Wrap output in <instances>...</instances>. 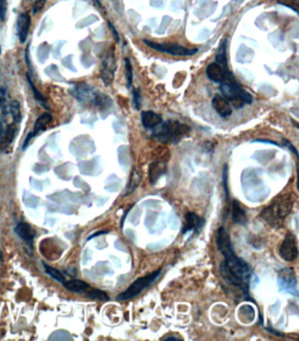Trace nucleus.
Here are the masks:
<instances>
[{
    "mask_svg": "<svg viewBox=\"0 0 299 341\" xmlns=\"http://www.w3.org/2000/svg\"><path fill=\"white\" fill-rule=\"evenodd\" d=\"M216 245L224 258H227L235 254L230 236L223 226L220 227L217 232Z\"/></svg>",
    "mask_w": 299,
    "mask_h": 341,
    "instance_id": "nucleus-11",
    "label": "nucleus"
},
{
    "mask_svg": "<svg viewBox=\"0 0 299 341\" xmlns=\"http://www.w3.org/2000/svg\"><path fill=\"white\" fill-rule=\"evenodd\" d=\"M277 282L281 290L298 296V282L295 271L291 268H285L280 270L277 275Z\"/></svg>",
    "mask_w": 299,
    "mask_h": 341,
    "instance_id": "nucleus-9",
    "label": "nucleus"
},
{
    "mask_svg": "<svg viewBox=\"0 0 299 341\" xmlns=\"http://www.w3.org/2000/svg\"><path fill=\"white\" fill-rule=\"evenodd\" d=\"M95 1H96V3H97V4H99V6L102 7V4H101V3H100V1H99V0H95Z\"/></svg>",
    "mask_w": 299,
    "mask_h": 341,
    "instance_id": "nucleus-42",
    "label": "nucleus"
},
{
    "mask_svg": "<svg viewBox=\"0 0 299 341\" xmlns=\"http://www.w3.org/2000/svg\"><path fill=\"white\" fill-rule=\"evenodd\" d=\"M162 122L160 115L151 111H142V123L147 129H154Z\"/></svg>",
    "mask_w": 299,
    "mask_h": 341,
    "instance_id": "nucleus-15",
    "label": "nucleus"
},
{
    "mask_svg": "<svg viewBox=\"0 0 299 341\" xmlns=\"http://www.w3.org/2000/svg\"><path fill=\"white\" fill-rule=\"evenodd\" d=\"M279 254L281 258L284 260L285 262H293L297 259L299 254V250L297 246L294 234L288 233L285 235L284 241L280 246Z\"/></svg>",
    "mask_w": 299,
    "mask_h": 341,
    "instance_id": "nucleus-10",
    "label": "nucleus"
},
{
    "mask_svg": "<svg viewBox=\"0 0 299 341\" xmlns=\"http://www.w3.org/2000/svg\"><path fill=\"white\" fill-rule=\"evenodd\" d=\"M221 277L229 285L232 286L244 294L249 295V287L252 275V269L243 259L235 254L224 258L220 267Z\"/></svg>",
    "mask_w": 299,
    "mask_h": 341,
    "instance_id": "nucleus-1",
    "label": "nucleus"
},
{
    "mask_svg": "<svg viewBox=\"0 0 299 341\" xmlns=\"http://www.w3.org/2000/svg\"><path fill=\"white\" fill-rule=\"evenodd\" d=\"M30 26H31L30 15L28 12L21 13L17 20V33H18L20 43H25L28 39Z\"/></svg>",
    "mask_w": 299,
    "mask_h": 341,
    "instance_id": "nucleus-13",
    "label": "nucleus"
},
{
    "mask_svg": "<svg viewBox=\"0 0 299 341\" xmlns=\"http://www.w3.org/2000/svg\"><path fill=\"white\" fill-rule=\"evenodd\" d=\"M46 4V0H36L33 5V12L34 14H36L37 12L41 11Z\"/></svg>",
    "mask_w": 299,
    "mask_h": 341,
    "instance_id": "nucleus-34",
    "label": "nucleus"
},
{
    "mask_svg": "<svg viewBox=\"0 0 299 341\" xmlns=\"http://www.w3.org/2000/svg\"><path fill=\"white\" fill-rule=\"evenodd\" d=\"M125 68H126V85L128 89H130L133 86V68H132V64L129 58L125 59Z\"/></svg>",
    "mask_w": 299,
    "mask_h": 341,
    "instance_id": "nucleus-29",
    "label": "nucleus"
},
{
    "mask_svg": "<svg viewBox=\"0 0 299 341\" xmlns=\"http://www.w3.org/2000/svg\"><path fill=\"white\" fill-rule=\"evenodd\" d=\"M52 121V116L49 113H43L36 119V123L34 126V130L32 132V135L34 137L39 135V133L43 131L47 125Z\"/></svg>",
    "mask_w": 299,
    "mask_h": 341,
    "instance_id": "nucleus-21",
    "label": "nucleus"
},
{
    "mask_svg": "<svg viewBox=\"0 0 299 341\" xmlns=\"http://www.w3.org/2000/svg\"><path fill=\"white\" fill-rule=\"evenodd\" d=\"M277 3L284 6H287L289 8L295 11L297 13H299V0H277Z\"/></svg>",
    "mask_w": 299,
    "mask_h": 341,
    "instance_id": "nucleus-31",
    "label": "nucleus"
},
{
    "mask_svg": "<svg viewBox=\"0 0 299 341\" xmlns=\"http://www.w3.org/2000/svg\"><path fill=\"white\" fill-rule=\"evenodd\" d=\"M43 265L44 267H45V270H46L47 274H48V275H50L52 278H54L55 281L63 282V283L66 281V280H65V276L60 272L59 270H55L54 268L48 266V265L45 264V263H43Z\"/></svg>",
    "mask_w": 299,
    "mask_h": 341,
    "instance_id": "nucleus-27",
    "label": "nucleus"
},
{
    "mask_svg": "<svg viewBox=\"0 0 299 341\" xmlns=\"http://www.w3.org/2000/svg\"><path fill=\"white\" fill-rule=\"evenodd\" d=\"M2 137H3V127H2L1 122H0V144L2 142Z\"/></svg>",
    "mask_w": 299,
    "mask_h": 341,
    "instance_id": "nucleus-41",
    "label": "nucleus"
},
{
    "mask_svg": "<svg viewBox=\"0 0 299 341\" xmlns=\"http://www.w3.org/2000/svg\"><path fill=\"white\" fill-rule=\"evenodd\" d=\"M294 205V195L291 193L276 197L270 205L261 212V217L272 227H281L284 219L292 212Z\"/></svg>",
    "mask_w": 299,
    "mask_h": 341,
    "instance_id": "nucleus-2",
    "label": "nucleus"
},
{
    "mask_svg": "<svg viewBox=\"0 0 299 341\" xmlns=\"http://www.w3.org/2000/svg\"><path fill=\"white\" fill-rule=\"evenodd\" d=\"M7 11V0H0V20H4Z\"/></svg>",
    "mask_w": 299,
    "mask_h": 341,
    "instance_id": "nucleus-35",
    "label": "nucleus"
},
{
    "mask_svg": "<svg viewBox=\"0 0 299 341\" xmlns=\"http://www.w3.org/2000/svg\"><path fill=\"white\" fill-rule=\"evenodd\" d=\"M27 79H28V84L29 86L32 89V92L34 93V96H35V99H36V101L40 104L42 105L44 108H46L47 110H48V105H47V100L44 98L43 95L39 92V90L36 87V85L33 83V81L31 80V77L29 76L28 74H27Z\"/></svg>",
    "mask_w": 299,
    "mask_h": 341,
    "instance_id": "nucleus-24",
    "label": "nucleus"
},
{
    "mask_svg": "<svg viewBox=\"0 0 299 341\" xmlns=\"http://www.w3.org/2000/svg\"><path fill=\"white\" fill-rule=\"evenodd\" d=\"M206 75L209 79L214 83H234L236 80L228 68L221 66L219 64L212 63L206 68Z\"/></svg>",
    "mask_w": 299,
    "mask_h": 341,
    "instance_id": "nucleus-8",
    "label": "nucleus"
},
{
    "mask_svg": "<svg viewBox=\"0 0 299 341\" xmlns=\"http://www.w3.org/2000/svg\"><path fill=\"white\" fill-rule=\"evenodd\" d=\"M88 298H91L92 300H98V301H109V297H108L107 292L100 290H91L88 293Z\"/></svg>",
    "mask_w": 299,
    "mask_h": 341,
    "instance_id": "nucleus-28",
    "label": "nucleus"
},
{
    "mask_svg": "<svg viewBox=\"0 0 299 341\" xmlns=\"http://www.w3.org/2000/svg\"><path fill=\"white\" fill-rule=\"evenodd\" d=\"M205 224V220L204 218L197 216L194 212H187L185 216V224L182 232L183 234H186L187 232L193 230L198 234Z\"/></svg>",
    "mask_w": 299,
    "mask_h": 341,
    "instance_id": "nucleus-12",
    "label": "nucleus"
},
{
    "mask_svg": "<svg viewBox=\"0 0 299 341\" xmlns=\"http://www.w3.org/2000/svg\"><path fill=\"white\" fill-rule=\"evenodd\" d=\"M15 125L16 124L14 123V122H13V123L10 124V125L8 126L7 128H6V130H5V132H4V139H5V141H6V143H7V144H10V143L12 142V140H13V139H14V137H15Z\"/></svg>",
    "mask_w": 299,
    "mask_h": 341,
    "instance_id": "nucleus-30",
    "label": "nucleus"
},
{
    "mask_svg": "<svg viewBox=\"0 0 299 341\" xmlns=\"http://www.w3.org/2000/svg\"><path fill=\"white\" fill-rule=\"evenodd\" d=\"M33 138H34V136H33V135H32L31 132V133H29V134H28V136H27V138H26L25 141H24L23 147H22V149H23V150H26V148L28 147V145H29V142H30V140H31Z\"/></svg>",
    "mask_w": 299,
    "mask_h": 341,
    "instance_id": "nucleus-39",
    "label": "nucleus"
},
{
    "mask_svg": "<svg viewBox=\"0 0 299 341\" xmlns=\"http://www.w3.org/2000/svg\"><path fill=\"white\" fill-rule=\"evenodd\" d=\"M220 91L230 104L236 109H240L244 107L246 104L252 103V95L239 85L237 82L221 83Z\"/></svg>",
    "mask_w": 299,
    "mask_h": 341,
    "instance_id": "nucleus-4",
    "label": "nucleus"
},
{
    "mask_svg": "<svg viewBox=\"0 0 299 341\" xmlns=\"http://www.w3.org/2000/svg\"><path fill=\"white\" fill-rule=\"evenodd\" d=\"M283 142H284V145H285V147H288L290 150L292 151V153H293L297 157H299L298 150L296 149V147L292 145V143L290 142V141L286 139H283Z\"/></svg>",
    "mask_w": 299,
    "mask_h": 341,
    "instance_id": "nucleus-36",
    "label": "nucleus"
},
{
    "mask_svg": "<svg viewBox=\"0 0 299 341\" xmlns=\"http://www.w3.org/2000/svg\"><path fill=\"white\" fill-rule=\"evenodd\" d=\"M10 112L12 115L13 122L15 124H19L22 120V113H21V109H20V104L19 101L14 100L12 101L10 104Z\"/></svg>",
    "mask_w": 299,
    "mask_h": 341,
    "instance_id": "nucleus-26",
    "label": "nucleus"
},
{
    "mask_svg": "<svg viewBox=\"0 0 299 341\" xmlns=\"http://www.w3.org/2000/svg\"><path fill=\"white\" fill-rule=\"evenodd\" d=\"M141 181H142V172H141L140 170H134V172L131 175L130 182H129V184H128L127 189H126L128 191L126 194H129V193L134 192L137 189V187L140 185Z\"/></svg>",
    "mask_w": 299,
    "mask_h": 341,
    "instance_id": "nucleus-25",
    "label": "nucleus"
},
{
    "mask_svg": "<svg viewBox=\"0 0 299 341\" xmlns=\"http://www.w3.org/2000/svg\"><path fill=\"white\" fill-rule=\"evenodd\" d=\"M227 180H228V167L227 164H224L223 168V187H224L226 198H229L228 188H227Z\"/></svg>",
    "mask_w": 299,
    "mask_h": 341,
    "instance_id": "nucleus-33",
    "label": "nucleus"
},
{
    "mask_svg": "<svg viewBox=\"0 0 299 341\" xmlns=\"http://www.w3.org/2000/svg\"><path fill=\"white\" fill-rule=\"evenodd\" d=\"M108 26H109V28H111L112 32V34H113V36H114V39L115 40H116V42H119V35H118V31L116 30V28H115L114 26L112 24L111 22H108Z\"/></svg>",
    "mask_w": 299,
    "mask_h": 341,
    "instance_id": "nucleus-37",
    "label": "nucleus"
},
{
    "mask_svg": "<svg viewBox=\"0 0 299 341\" xmlns=\"http://www.w3.org/2000/svg\"><path fill=\"white\" fill-rule=\"evenodd\" d=\"M0 261H1V262H3V254H2L1 250H0Z\"/></svg>",
    "mask_w": 299,
    "mask_h": 341,
    "instance_id": "nucleus-43",
    "label": "nucleus"
},
{
    "mask_svg": "<svg viewBox=\"0 0 299 341\" xmlns=\"http://www.w3.org/2000/svg\"><path fill=\"white\" fill-rule=\"evenodd\" d=\"M213 107L218 112V114L222 118H227L232 115V105L228 101L224 99L223 96L216 95L213 98Z\"/></svg>",
    "mask_w": 299,
    "mask_h": 341,
    "instance_id": "nucleus-14",
    "label": "nucleus"
},
{
    "mask_svg": "<svg viewBox=\"0 0 299 341\" xmlns=\"http://www.w3.org/2000/svg\"><path fill=\"white\" fill-rule=\"evenodd\" d=\"M63 286L65 287L66 290L72 292H76V293H83L90 289V285L82 280L65 281L63 282Z\"/></svg>",
    "mask_w": 299,
    "mask_h": 341,
    "instance_id": "nucleus-20",
    "label": "nucleus"
},
{
    "mask_svg": "<svg viewBox=\"0 0 299 341\" xmlns=\"http://www.w3.org/2000/svg\"><path fill=\"white\" fill-rule=\"evenodd\" d=\"M161 270L160 269L153 273L138 278L124 292L119 294L116 299L118 301H126L137 297L143 290H146L150 286L152 285L161 275Z\"/></svg>",
    "mask_w": 299,
    "mask_h": 341,
    "instance_id": "nucleus-5",
    "label": "nucleus"
},
{
    "mask_svg": "<svg viewBox=\"0 0 299 341\" xmlns=\"http://www.w3.org/2000/svg\"><path fill=\"white\" fill-rule=\"evenodd\" d=\"M73 95L79 101H87L91 99V96H93L92 89L86 83H80L74 88Z\"/></svg>",
    "mask_w": 299,
    "mask_h": 341,
    "instance_id": "nucleus-19",
    "label": "nucleus"
},
{
    "mask_svg": "<svg viewBox=\"0 0 299 341\" xmlns=\"http://www.w3.org/2000/svg\"><path fill=\"white\" fill-rule=\"evenodd\" d=\"M143 42L146 44L148 47H150L152 49H154L158 52L169 54L171 56H190L197 54L198 52L197 48H185L179 44L176 43H156L149 40H143Z\"/></svg>",
    "mask_w": 299,
    "mask_h": 341,
    "instance_id": "nucleus-6",
    "label": "nucleus"
},
{
    "mask_svg": "<svg viewBox=\"0 0 299 341\" xmlns=\"http://www.w3.org/2000/svg\"><path fill=\"white\" fill-rule=\"evenodd\" d=\"M167 170V166L164 162L161 161H156L151 163L150 167V182L152 184H154L158 181V179L161 177V175L165 174Z\"/></svg>",
    "mask_w": 299,
    "mask_h": 341,
    "instance_id": "nucleus-18",
    "label": "nucleus"
},
{
    "mask_svg": "<svg viewBox=\"0 0 299 341\" xmlns=\"http://www.w3.org/2000/svg\"><path fill=\"white\" fill-rule=\"evenodd\" d=\"M93 101L94 103L100 109L105 110L111 106L112 104V100L108 96L105 95L103 93H96L93 95Z\"/></svg>",
    "mask_w": 299,
    "mask_h": 341,
    "instance_id": "nucleus-23",
    "label": "nucleus"
},
{
    "mask_svg": "<svg viewBox=\"0 0 299 341\" xmlns=\"http://www.w3.org/2000/svg\"><path fill=\"white\" fill-rule=\"evenodd\" d=\"M226 41L224 40L221 41L220 47L218 48L216 55V63L221 66L228 68V63H227V56H226Z\"/></svg>",
    "mask_w": 299,
    "mask_h": 341,
    "instance_id": "nucleus-22",
    "label": "nucleus"
},
{
    "mask_svg": "<svg viewBox=\"0 0 299 341\" xmlns=\"http://www.w3.org/2000/svg\"><path fill=\"white\" fill-rule=\"evenodd\" d=\"M15 233L28 243H31L36 237V232L28 223H19L15 227Z\"/></svg>",
    "mask_w": 299,
    "mask_h": 341,
    "instance_id": "nucleus-17",
    "label": "nucleus"
},
{
    "mask_svg": "<svg viewBox=\"0 0 299 341\" xmlns=\"http://www.w3.org/2000/svg\"><path fill=\"white\" fill-rule=\"evenodd\" d=\"M162 341H180L181 339L179 338L174 337V336H171V337L165 338V339H162Z\"/></svg>",
    "mask_w": 299,
    "mask_h": 341,
    "instance_id": "nucleus-40",
    "label": "nucleus"
},
{
    "mask_svg": "<svg viewBox=\"0 0 299 341\" xmlns=\"http://www.w3.org/2000/svg\"><path fill=\"white\" fill-rule=\"evenodd\" d=\"M232 219L233 222L240 226H246L248 218L244 209L240 205L238 200H233L232 204Z\"/></svg>",
    "mask_w": 299,
    "mask_h": 341,
    "instance_id": "nucleus-16",
    "label": "nucleus"
},
{
    "mask_svg": "<svg viewBox=\"0 0 299 341\" xmlns=\"http://www.w3.org/2000/svg\"><path fill=\"white\" fill-rule=\"evenodd\" d=\"M116 68L117 65H116L114 48H112L107 52V55L103 60L101 69H100L101 79L106 86H109L113 82Z\"/></svg>",
    "mask_w": 299,
    "mask_h": 341,
    "instance_id": "nucleus-7",
    "label": "nucleus"
},
{
    "mask_svg": "<svg viewBox=\"0 0 299 341\" xmlns=\"http://www.w3.org/2000/svg\"><path fill=\"white\" fill-rule=\"evenodd\" d=\"M133 96H134V107L136 108L137 110H140L141 106H142V95H141L140 89H134Z\"/></svg>",
    "mask_w": 299,
    "mask_h": 341,
    "instance_id": "nucleus-32",
    "label": "nucleus"
},
{
    "mask_svg": "<svg viewBox=\"0 0 299 341\" xmlns=\"http://www.w3.org/2000/svg\"><path fill=\"white\" fill-rule=\"evenodd\" d=\"M0 55H1V46H0Z\"/></svg>",
    "mask_w": 299,
    "mask_h": 341,
    "instance_id": "nucleus-44",
    "label": "nucleus"
},
{
    "mask_svg": "<svg viewBox=\"0 0 299 341\" xmlns=\"http://www.w3.org/2000/svg\"><path fill=\"white\" fill-rule=\"evenodd\" d=\"M153 136L161 143H177L186 135H188L189 127L180 124L176 120H168L161 122L153 129Z\"/></svg>",
    "mask_w": 299,
    "mask_h": 341,
    "instance_id": "nucleus-3",
    "label": "nucleus"
},
{
    "mask_svg": "<svg viewBox=\"0 0 299 341\" xmlns=\"http://www.w3.org/2000/svg\"><path fill=\"white\" fill-rule=\"evenodd\" d=\"M5 100V90L4 88L0 87V107L4 104Z\"/></svg>",
    "mask_w": 299,
    "mask_h": 341,
    "instance_id": "nucleus-38",
    "label": "nucleus"
}]
</instances>
